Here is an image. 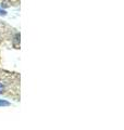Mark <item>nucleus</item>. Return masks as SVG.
<instances>
[{
  "mask_svg": "<svg viewBox=\"0 0 124 130\" xmlns=\"http://www.w3.org/2000/svg\"><path fill=\"white\" fill-rule=\"evenodd\" d=\"M0 15H2V16H5L7 15V12L5 10H2V9H0Z\"/></svg>",
  "mask_w": 124,
  "mask_h": 130,
  "instance_id": "obj_4",
  "label": "nucleus"
},
{
  "mask_svg": "<svg viewBox=\"0 0 124 130\" xmlns=\"http://www.w3.org/2000/svg\"><path fill=\"white\" fill-rule=\"evenodd\" d=\"M20 42V34L18 32V34L15 35V37H14V40H13V44L15 47H18V43Z\"/></svg>",
  "mask_w": 124,
  "mask_h": 130,
  "instance_id": "obj_2",
  "label": "nucleus"
},
{
  "mask_svg": "<svg viewBox=\"0 0 124 130\" xmlns=\"http://www.w3.org/2000/svg\"><path fill=\"white\" fill-rule=\"evenodd\" d=\"M5 85H3V84H1V83H0V94H1V93H3V92H5Z\"/></svg>",
  "mask_w": 124,
  "mask_h": 130,
  "instance_id": "obj_3",
  "label": "nucleus"
},
{
  "mask_svg": "<svg viewBox=\"0 0 124 130\" xmlns=\"http://www.w3.org/2000/svg\"><path fill=\"white\" fill-rule=\"evenodd\" d=\"M10 105H11V103L9 102V101L0 99V107H3V106H10Z\"/></svg>",
  "mask_w": 124,
  "mask_h": 130,
  "instance_id": "obj_1",
  "label": "nucleus"
}]
</instances>
